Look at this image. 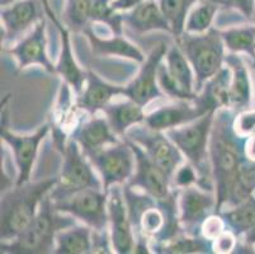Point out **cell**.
<instances>
[{"label": "cell", "instance_id": "1", "mask_svg": "<svg viewBox=\"0 0 255 254\" xmlns=\"http://www.w3.org/2000/svg\"><path fill=\"white\" fill-rule=\"evenodd\" d=\"M236 112L231 108L216 111L210 136V160L213 187L216 195V214L225 206L227 193L236 173L245 160L248 137L235 130Z\"/></svg>", "mask_w": 255, "mask_h": 254}, {"label": "cell", "instance_id": "2", "mask_svg": "<svg viewBox=\"0 0 255 254\" xmlns=\"http://www.w3.org/2000/svg\"><path fill=\"white\" fill-rule=\"evenodd\" d=\"M57 177L29 181L13 186L1 192L0 201V238L1 242L13 241L27 229L38 213L46 196L57 185Z\"/></svg>", "mask_w": 255, "mask_h": 254}, {"label": "cell", "instance_id": "3", "mask_svg": "<svg viewBox=\"0 0 255 254\" xmlns=\"http://www.w3.org/2000/svg\"><path fill=\"white\" fill-rule=\"evenodd\" d=\"M76 223H79V221L71 215L59 213L53 207V201L51 196H46L41 206H39L36 218L27 227V229L20 233L13 241L0 243L1 253H55L57 233Z\"/></svg>", "mask_w": 255, "mask_h": 254}, {"label": "cell", "instance_id": "4", "mask_svg": "<svg viewBox=\"0 0 255 254\" xmlns=\"http://www.w3.org/2000/svg\"><path fill=\"white\" fill-rule=\"evenodd\" d=\"M216 112H208L202 117L177 129L166 131L184 159L191 163L198 173V186L203 190L215 192L210 160V136Z\"/></svg>", "mask_w": 255, "mask_h": 254}, {"label": "cell", "instance_id": "5", "mask_svg": "<svg viewBox=\"0 0 255 254\" xmlns=\"http://www.w3.org/2000/svg\"><path fill=\"white\" fill-rule=\"evenodd\" d=\"M175 43L193 67L196 93L198 94L206 81L216 75L225 66L227 53L221 29L212 27L205 33L183 32L180 36L175 37Z\"/></svg>", "mask_w": 255, "mask_h": 254}, {"label": "cell", "instance_id": "6", "mask_svg": "<svg viewBox=\"0 0 255 254\" xmlns=\"http://www.w3.org/2000/svg\"><path fill=\"white\" fill-rule=\"evenodd\" d=\"M61 155V171L57 176L59 181L50 193L52 201H64L87 188L104 190L98 172L75 140L69 137Z\"/></svg>", "mask_w": 255, "mask_h": 254}, {"label": "cell", "instance_id": "7", "mask_svg": "<svg viewBox=\"0 0 255 254\" xmlns=\"http://www.w3.org/2000/svg\"><path fill=\"white\" fill-rule=\"evenodd\" d=\"M129 144L135 153L136 167L127 185L154 197L168 215L179 219L178 190L173 187L171 178L147 157L141 146L132 141Z\"/></svg>", "mask_w": 255, "mask_h": 254}, {"label": "cell", "instance_id": "8", "mask_svg": "<svg viewBox=\"0 0 255 254\" xmlns=\"http://www.w3.org/2000/svg\"><path fill=\"white\" fill-rule=\"evenodd\" d=\"M88 158L102 178L106 192L112 186L126 185L135 172L136 157L127 139L106 146Z\"/></svg>", "mask_w": 255, "mask_h": 254}, {"label": "cell", "instance_id": "9", "mask_svg": "<svg viewBox=\"0 0 255 254\" xmlns=\"http://www.w3.org/2000/svg\"><path fill=\"white\" fill-rule=\"evenodd\" d=\"M50 131V122H46L39 126L32 134L18 135L11 131L5 125L4 120H1L0 137H1V143L8 146L14 160L15 169H17L15 186L24 185L27 182L32 181V173L34 171V164L38 157L39 146L45 141Z\"/></svg>", "mask_w": 255, "mask_h": 254}, {"label": "cell", "instance_id": "10", "mask_svg": "<svg viewBox=\"0 0 255 254\" xmlns=\"http://www.w3.org/2000/svg\"><path fill=\"white\" fill-rule=\"evenodd\" d=\"M53 207L59 213L71 215L93 230L103 232L110 229L108 193L104 190L87 188L64 201H53Z\"/></svg>", "mask_w": 255, "mask_h": 254}, {"label": "cell", "instance_id": "11", "mask_svg": "<svg viewBox=\"0 0 255 254\" xmlns=\"http://www.w3.org/2000/svg\"><path fill=\"white\" fill-rule=\"evenodd\" d=\"M125 139L141 146L147 154V157L170 178H173L178 167L185 162L183 154L169 139L166 132L155 131L147 127L145 123L131 127L127 131Z\"/></svg>", "mask_w": 255, "mask_h": 254}, {"label": "cell", "instance_id": "12", "mask_svg": "<svg viewBox=\"0 0 255 254\" xmlns=\"http://www.w3.org/2000/svg\"><path fill=\"white\" fill-rule=\"evenodd\" d=\"M169 45L165 42H160L151 48L145 61L141 62L140 70L136 76L125 85L124 97L129 98L143 108L159 99H168L165 97L159 84H157V70L160 64L164 61Z\"/></svg>", "mask_w": 255, "mask_h": 254}, {"label": "cell", "instance_id": "13", "mask_svg": "<svg viewBox=\"0 0 255 254\" xmlns=\"http://www.w3.org/2000/svg\"><path fill=\"white\" fill-rule=\"evenodd\" d=\"M216 195L212 191L191 186L178 190V213L183 233L201 235L202 224L211 215L216 214Z\"/></svg>", "mask_w": 255, "mask_h": 254}, {"label": "cell", "instance_id": "14", "mask_svg": "<svg viewBox=\"0 0 255 254\" xmlns=\"http://www.w3.org/2000/svg\"><path fill=\"white\" fill-rule=\"evenodd\" d=\"M5 52L17 60L18 71L37 65L47 73L56 74V64H53L47 52V22L45 18L11 47L5 48Z\"/></svg>", "mask_w": 255, "mask_h": 254}, {"label": "cell", "instance_id": "15", "mask_svg": "<svg viewBox=\"0 0 255 254\" xmlns=\"http://www.w3.org/2000/svg\"><path fill=\"white\" fill-rule=\"evenodd\" d=\"M42 0H18L0 10L1 43L17 42L42 19Z\"/></svg>", "mask_w": 255, "mask_h": 254}, {"label": "cell", "instance_id": "16", "mask_svg": "<svg viewBox=\"0 0 255 254\" xmlns=\"http://www.w3.org/2000/svg\"><path fill=\"white\" fill-rule=\"evenodd\" d=\"M43 11L52 20L53 25L57 28L60 34V53L56 62V74L61 76L62 81L66 83L73 89L74 94L79 95L84 88L85 80H87V71L80 67L76 62L75 56L73 52V45H71L70 29L64 24V22L57 18L51 6L50 0H42Z\"/></svg>", "mask_w": 255, "mask_h": 254}, {"label": "cell", "instance_id": "17", "mask_svg": "<svg viewBox=\"0 0 255 254\" xmlns=\"http://www.w3.org/2000/svg\"><path fill=\"white\" fill-rule=\"evenodd\" d=\"M107 193H108V216H110V233L113 251L117 254H132L135 252L136 235L127 211L124 186H112Z\"/></svg>", "mask_w": 255, "mask_h": 254}, {"label": "cell", "instance_id": "18", "mask_svg": "<svg viewBox=\"0 0 255 254\" xmlns=\"http://www.w3.org/2000/svg\"><path fill=\"white\" fill-rule=\"evenodd\" d=\"M208 113L196 101H171L147 112L145 125L155 131L166 132L180 126L191 123Z\"/></svg>", "mask_w": 255, "mask_h": 254}, {"label": "cell", "instance_id": "19", "mask_svg": "<svg viewBox=\"0 0 255 254\" xmlns=\"http://www.w3.org/2000/svg\"><path fill=\"white\" fill-rule=\"evenodd\" d=\"M69 137L75 140L87 157L124 140L115 134L103 112L82 118Z\"/></svg>", "mask_w": 255, "mask_h": 254}, {"label": "cell", "instance_id": "20", "mask_svg": "<svg viewBox=\"0 0 255 254\" xmlns=\"http://www.w3.org/2000/svg\"><path fill=\"white\" fill-rule=\"evenodd\" d=\"M125 85L111 84L93 70H87V80L79 95H75V104L88 116L103 111L115 98L124 97Z\"/></svg>", "mask_w": 255, "mask_h": 254}, {"label": "cell", "instance_id": "21", "mask_svg": "<svg viewBox=\"0 0 255 254\" xmlns=\"http://www.w3.org/2000/svg\"><path fill=\"white\" fill-rule=\"evenodd\" d=\"M125 25L137 34L161 31L171 34L170 23L160 8L159 0H140L135 6L122 11Z\"/></svg>", "mask_w": 255, "mask_h": 254}, {"label": "cell", "instance_id": "22", "mask_svg": "<svg viewBox=\"0 0 255 254\" xmlns=\"http://www.w3.org/2000/svg\"><path fill=\"white\" fill-rule=\"evenodd\" d=\"M85 38L88 39L90 46V51L96 56H106V57H121L136 61L138 64L145 61L146 56L141 51L140 47L128 41L126 37L112 34L111 37H101L98 32L94 31L92 24L83 32Z\"/></svg>", "mask_w": 255, "mask_h": 254}, {"label": "cell", "instance_id": "23", "mask_svg": "<svg viewBox=\"0 0 255 254\" xmlns=\"http://www.w3.org/2000/svg\"><path fill=\"white\" fill-rule=\"evenodd\" d=\"M225 64L231 70L230 108L236 113L247 111L253 101L252 80L247 62L239 53L227 52Z\"/></svg>", "mask_w": 255, "mask_h": 254}, {"label": "cell", "instance_id": "24", "mask_svg": "<svg viewBox=\"0 0 255 254\" xmlns=\"http://www.w3.org/2000/svg\"><path fill=\"white\" fill-rule=\"evenodd\" d=\"M110 122L111 127L121 139L126 137L127 131L136 125L145 122V108L129 98L125 97L124 101H112L102 111Z\"/></svg>", "mask_w": 255, "mask_h": 254}, {"label": "cell", "instance_id": "25", "mask_svg": "<svg viewBox=\"0 0 255 254\" xmlns=\"http://www.w3.org/2000/svg\"><path fill=\"white\" fill-rule=\"evenodd\" d=\"M231 70L225 64L215 76L206 81L202 90L197 94L196 102L207 112L230 108Z\"/></svg>", "mask_w": 255, "mask_h": 254}, {"label": "cell", "instance_id": "26", "mask_svg": "<svg viewBox=\"0 0 255 254\" xmlns=\"http://www.w3.org/2000/svg\"><path fill=\"white\" fill-rule=\"evenodd\" d=\"M154 254H215L213 241L203 235H189L180 233L170 241L155 243L151 242Z\"/></svg>", "mask_w": 255, "mask_h": 254}, {"label": "cell", "instance_id": "27", "mask_svg": "<svg viewBox=\"0 0 255 254\" xmlns=\"http://www.w3.org/2000/svg\"><path fill=\"white\" fill-rule=\"evenodd\" d=\"M93 229L85 224L76 223L62 229L56 235V254L92 253Z\"/></svg>", "mask_w": 255, "mask_h": 254}, {"label": "cell", "instance_id": "28", "mask_svg": "<svg viewBox=\"0 0 255 254\" xmlns=\"http://www.w3.org/2000/svg\"><path fill=\"white\" fill-rule=\"evenodd\" d=\"M164 62L168 67L169 73L177 80L180 88L188 94L197 95L196 76H194L193 67L189 64L188 59L177 43L169 45L166 55L164 57Z\"/></svg>", "mask_w": 255, "mask_h": 254}, {"label": "cell", "instance_id": "29", "mask_svg": "<svg viewBox=\"0 0 255 254\" xmlns=\"http://www.w3.org/2000/svg\"><path fill=\"white\" fill-rule=\"evenodd\" d=\"M255 195V160H245L233 181L225 206L222 210L230 209L244 202ZM221 210V211H222Z\"/></svg>", "mask_w": 255, "mask_h": 254}, {"label": "cell", "instance_id": "30", "mask_svg": "<svg viewBox=\"0 0 255 254\" xmlns=\"http://www.w3.org/2000/svg\"><path fill=\"white\" fill-rule=\"evenodd\" d=\"M226 228L238 238L255 228V195L236 206L220 211Z\"/></svg>", "mask_w": 255, "mask_h": 254}, {"label": "cell", "instance_id": "31", "mask_svg": "<svg viewBox=\"0 0 255 254\" xmlns=\"http://www.w3.org/2000/svg\"><path fill=\"white\" fill-rule=\"evenodd\" d=\"M227 52L245 53L255 59V24L236 25L221 31Z\"/></svg>", "mask_w": 255, "mask_h": 254}, {"label": "cell", "instance_id": "32", "mask_svg": "<svg viewBox=\"0 0 255 254\" xmlns=\"http://www.w3.org/2000/svg\"><path fill=\"white\" fill-rule=\"evenodd\" d=\"M220 5L212 0H201L191 9L185 20L184 32L205 33L213 27Z\"/></svg>", "mask_w": 255, "mask_h": 254}, {"label": "cell", "instance_id": "33", "mask_svg": "<svg viewBox=\"0 0 255 254\" xmlns=\"http://www.w3.org/2000/svg\"><path fill=\"white\" fill-rule=\"evenodd\" d=\"M93 3L94 0H66L64 24L71 33H83L92 24Z\"/></svg>", "mask_w": 255, "mask_h": 254}, {"label": "cell", "instance_id": "34", "mask_svg": "<svg viewBox=\"0 0 255 254\" xmlns=\"http://www.w3.org/2000/svg\"><path fill=\"white\" fill-rule=\"evenodd\" d=\"M199 1L201 0H159L160 8L170 23L171 36H174V38L184 32L188 14Z\"/></svg>", "mask_w": 255, "mask_h": 254}, {"label": "cell", "instance_id": "35", "mask_svg": "<svg viewBox=\"0 0 255 254\" xmlns=\"http://www.w3.org/2000/svg\"><path fill=\"white\" fill-rule=\"evenodd\" d=\"M92 23L106 25L112 34H124V15L113 5V0H94L92 9Z\"/></svg>", "mask_w": 255, "mask_h": 254}, {"label": "cell", "instance_id": "36", "mask_svg": "<svg viewBox=\"0 0 255 254\" xmlns=\"http://www.w3.org/2000/svg\"><path fill=\"white\" fill-rule=\"evenodd\" d=\"M198 173H197L193 165L188 163L187 160L178 167L173 178H171V183H173V187L175 190H182V188L196 185L198 186Z\"/></svg>", "mask_w": 255, "mask_h": 254}, {"label": "cell", "instance_id": "37", "mask_svg": "<svg viewBox=\"0 0 255 254\" xmlns=\"http://www.w3.org/2000/svg\"><path fill=\"white\" fill-rule=\"evenodd\" d=\"M227 230L226 224H225L224 219L221 218L220 214H213L210 218L205 220L201 228V235L210 239V241H215L220 234Z\"/></svg>", "mask_w": 255, "mask_h": 254}, {"label": "cell", "instance_id": "38", "mask_svg": "<svg viewBox=\"0 0 255 254\" xmlns=\"http://www.w3.org/2000/svg\"><path fill=\"white\" fill-rule=\"evenodd\" d=\"M220 6H225L227 9H234L248 20H253L255 10V0H212Z\"/></svg>", "mask_w": 255, "mask_h": 254}, {"label": "cell", "instance_id": "39", "mask_svg": "<svg viewBox=\"0 0 255 254\" xmlns=\"http://www.w3.org/2000/svg\"><path fill=\"white\" fill-rule=\"evenodd\" d=\"M239 238L231 230H225L222 234L213 241V253L215 254H230L234 253L238 247Z\"/></svg>", "mask_w": 255, "mask_h": 254}, {"label": "cell", "instance_id": "40", "mask_svg": "<svg viewBox=\"0 0 255 254\" xmlns=\"http://www.w3.org/2000/svg\"><path fill=\"white\" fill-rule=\"evenodd\" d=\"M92 253L94 254H111L115 253L111 241L110 229L98 232L93 230L92 235Z\"/></svg>", "mask_w": 255, "mask_h": 254}, {"label": "cell", "instance_id": "41", "mask_svg": "<svg viewBox=\"0 0 255 254\" xmlns=\"http://www.w3.org/2000/svg\"><path fill=\"white\" fill-rule=\"evenodd\" d=\"M235 130L241 136H250L255 132V111L239 112L235 117Z\"/></svg>", "mask_w": 255, "mask_h": 254}, {"label": "cell", "instance_id": "42", "mask_svg": "<svg viewBox=\"0 0 255 254\" xmlns=\"http://www.w3.org/2000/svg\"><path fill=\"white\" fill-rule=\"evenodd\" d=\"M140 0H113V5L117 10L125 11L131 9L132 6H135Z\"/></svg>", "mask_w": 255, "mask_h": 254}, {"label": "cell", "instance_id": "43", "mask_svg": "<svg viewBox=\"0 0 255 254\" xmlns=\"http://www.w3.org/2000/svg\"><path fill=\"white\" fill-rule=\"evenodd\" d=\"M245 153L248 159L255 160V132L248 136L247 145H245Z\"/></svg>", "mask_w": 255, "mask_h": 254}, {"label": "cell", "instance_id": "44", "mask_svg": "<svg viewBox=\"0 0 255 254\" xmlns=\"http://www.w3.org/2000/svg\"><path fill=\"white\" fill-rule=\"evenodd\" d=\"M243 241H244L245 244L255 248V228H253L252 230H249V232L243 235Z\"/></svg>", "mask_w": 255, "mask_h": 254}, {"label": "cell", "instance_id": "45", "mask_svg": "<svg viewBox=\"0 0 255 254\" xmlns=\"http://www.w3.org/2000/svg\"><path fill=\"white\" fill-rule=\"evenodd\" d=\"M15 1H18V0H0V5H1V8H4V6L10 5V4L15 3Z\"/></svg>", "mask_w": 255, "mask_h": 254}, {"label": "cell", "instance_id": "46", "mask_svg": "<svg viewBox=\"0 0 255 254\" xmlns=\"http://www.w3.org/2000/svg\"><path fill=\"white\" fill-rule=\"evenodd\" d=\"M250 67H252L253 71H254V74H255V59H253L252 62H250Z\"/></svg>", "mask_w": 255, "mask_h": 254}, {"label": "cell", "instance_id": "47", "mask_svg": "<svg viewBox=\"0 0 255 254\" xmlns=\"http://www.w3.org/2000/svg\"><path fill=\"white\" fill-rule=\"evenodd\" d=\"M253 22H255V10H254V18H253Z\"/></svg>", "mask_w": 255, "mask_h": 254}]
</instances>
